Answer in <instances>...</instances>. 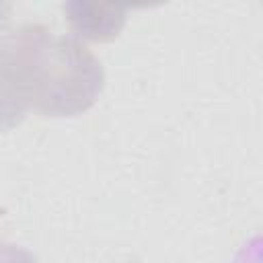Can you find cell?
Here are the masks:
<instances>
[{
  "instance_id": "obj_3",
  "label": "cell",
  "mask_w": 263,
  "mask_h": 263,
  "mask_svg": "<svg viewBox=\"0 0 263 263\" xmlns=\"http://www.w3.org/2000/svg\"><path fill=\"white\" fill-rule=\"evenodd\" d=\"M64 14L74 31L76 39H86V41H111L115 39L125 21H127V10L134 8L132 4H117V2H66Z\"/></svg>"
},
{
  "instance_id": "obj_4",
  "label": "cell",
  "mask_w": 263,
  "mask_h": 263,
  "mask_svg": "<svg viewBox=\"0 0 263 263\" xmlns=\"http://www.w3.org/2000/svg\"><path fill=\"white\" fill-rule=\"evenodd\" d=\"M0 263H39V261L27 249L0 240Z\"/></svg>"
},
{
  "instance_id": "obj_1",
  "label": "cell",
  "mask_w": 263,
  "mask_h": 263,
  "mask_svg": "<svg viewBox=\"0 0 263 263\" xmlns=\"http://www.w3.org/2000/svg\"><path fill=\"white\" fill-rule=\"evenodd\" d=\"M10 47L29 111L41 117L80 115L105 88L99 58L74 35L27 23L10 29Z\"/></svg>"
},
{
  "instance_id": "obj_2",
  "label": "cell",
  "mask_w": 263,
  "mask_h": 263,
  "mask_svg": "<svg viewBox=\"0 0 263 263\" xmlns=\"http://www.w3.org/2000/svg\"><path fill=\"white\" fill-rule=\"evenodd\" d=\"M10 12L12 6L8 2H0V134L21 125L29 113L10 47Z\"/></svg>"
}]
</instances>
